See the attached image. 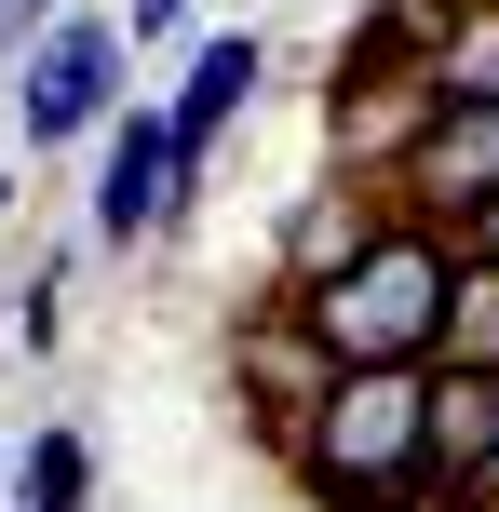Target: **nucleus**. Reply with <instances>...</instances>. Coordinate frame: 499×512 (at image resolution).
Returning a JSON list of instances; mask_svg holds the SVG:
<instances>
[{
    "mask_svg": "<svg viewBox=\"0 0 499 512\" xmlns=\"http://www.w3.org/2000/svg\"><path fill=\"white\" fill-rule=\"evenodd\" d=\"M378 216H392L378 189H311V203H297V230H284V283H270V297H297V283H324V270H338L351 243L378 230Z\"/></svg>",
    "mask_w": 499,
    "mask_h": 512,
    "instance_id": "10",
    "label": "nucleus"
},
{
    "mask_svg": "<svg viewBox=\"0 0 499 512\" xmlns=\"http://www.w3.org/2000/svg\"><path fill=\"white\" fill-rule=\"evenodd\" d=\"M81 499H95V445H81V432H27L14 512H81Z\"/></svg>",
    "mask_w": 499,
    "mask_h": 512,
    "instance_id": "12",
    "label": "nucleus"
},
{
    "mask_svg": "<svg viewBox=\"0 0 499 512\" xmlns=\"http://www.w3.org/2000/svg\"><path fill=\"white\" fill-rule=\"evenodd\" d=\"M446 243H459V256H473V270H499V203H486V216H459V230H446Z\"/></svg>",
    "mask_w": 499,
    "mask_h": 512,
    "instance_id": "17",
    "label": "nucleus"
},
{
    "mask_svg": "<svg viewBox=\"0 0 499 512\" xmlns=\"http://www.w3.org/2000/svg\"><path fill=\"white\" fill-rule=\"evenodd\" d=\"M14 189H27V176H14V162H0V216H14Z\"/></svg>",
    "mask_w": 499,
    "mask_h": 512,
    "instance_id": "19",
    "label": "nucleus"
},
{
    "mask_svg": "<svg viewBox=\"0 0 499 512\" xmlns=\"http://www.w3.org/2000/svg\"><path fill=\"white\" fill-rule=\"evenodd\" d=\"M446 14H459V0H378V14L338 41V122H351V108H378V95H419Z\"/></svg>",
    "mask_w": 499,
    "mask_h": 512,
    "instance_id": "8",
    "label": "nucleus"
},
{
    "mask_svg": "<svg viewBox=\"0 0 499 512\" xmlns=\"http://www.w3.org/2000/svg\"><path fill=\"white\" fill-rule=\"evenodd\" d=\"M257 81H270V54H257V27H216V41H189V68H176V95H162V135H176V189H203V162H216V135L257 108Z\"/></svg>",
    "mask_w": 499,
    "mask_h": 512,
    "instance_id": "6",
    "label": "nucleus"
},
{
    "mask_svg": "<svg viewBox=\"0 0 499 512\" xmlns=\"http://www.w3.org/2000/svg\"><path fill=\"white\" fill-rule=\"evenodd\" d=\"M446 283H459V243L432 216H378L324 283H297V324L324 337V364H432Z\"/></svg>",
    "mask_w": 499,
    "mask_h": 512,
    "instance_id": "2",
    "label": "nucleus"
},
{
    "mask_svg": "<svg viewBox=\"0 0 499 512\" xmlns=\"http://www.w3.org/2000/svg\"><path fill=\"white\" fill-rule=\"evenodd\" d=\"M122 68H135V41L108 14H54L41 41L14 54V122H27V149H81V135L122 108Z\"/></svg>",
    "mask_w": 499,
    "mask_h": 512,
    "instance_id": "3",
    "label": "nucleus"
},
{
    "mask_svg": "<svg viewBox=\"0 0 499 512\" xmlns=\"http://www.w3.org/2000/svg\"><path fill=\"white\" fill-rule=\"evenodd\" d=\"M419 405H432V364H338L324 405L284 432L297 499H311V512H432Z\"/></svg>",
    "mask_w": 499,
    "mask_h": 512,
    "instance_id": "1",
    "label": "nucleus"
},
{
    "mask_svg": "<svg viewBox=\"0 0 499 512\" xmlns=\"http://www.w3.org/2000/svg\"><path fill=\"white\" fill-rule=\"evenodd\" d=\"M176 27H189V0H135V14H122V41H176Z\"/></svg>",
    "mask_w": 499,
    "mask_h": 512,
    "instance_id": "16",
    "label": "nucleus"
},
{
    "mask_svg": "<svg viewBox=\"0 0 499 512\" xmlns=\"http://www.w3.org/2000/svg\"><path fill=\"white\" fill-rule=\"evenodd\" d=\"M0 499H14V459H0Z\"/></svg>",
    "mask_w": 499,
    "mask_h": 512,
    "instance_id": "20",
    "label": "nucleus"
},
{
    "mask_svg": "<svg viewBox=\"0 0 499 512\" xmlns=\"http://www.w3.org/2000/svg\"><path fill=\"white\" fill-rule=\"evenodd\" d=\"M324 378H338V364H324V337L297 324V297L243 310V405H257V432H270V445H284L297 418L324 405Z\"/></svg>",
    "mask_w": 499,
    "mask_h": 512,
    "instance_id": "7",
    "label": "nucleus"
},
{
    "mask_svg": "<svg viewBox=\"0 0 499 512\" xmlns=\"http://www.w3.org/2000/svg\"><path fill=\"white\" fill-rule=\"evenodd\" d=\"M432 108H499V0H459L446 41H432Z\"/></svg>",
    "mask_w": 499,
    "mask_h": 512,
    "instance_id": "11",
    "label": "nucleus"
},
{
    "mask_svg": "<svg viewBox=\"0 0 499 512\" xmlns=\"http://www.w3.org/2000/svg\"><path fill=\"white\" fill-rule=\"evenodd\" d=\"M54 297H68V270H27V297H14V337H27V351H54Z\"/></svg>",
    "mask_w": 499,
    "mask_h": 512,
    "instance_id": "14",
    "label": "nucleus"
},
{
    "mask_svg": "<svg viewBox=\"0 0 499 512\" xmlns=\"http://www.w3.org/2000/svg\"><path fill=\"white\" fill-rule=\"evenodd\" d=\"M499 445V364H432V405H419V459H432V512L486 472Z\"/></svg>",
    "mask_w": 499,
    "mask_h": 512,
    "instance_id": "9",
    "label": "nucleus"
},
{
    "mask_svg": "<svg viewBox=\"0 0 499 512\" xmlns=\"http://www.w3.org/2000/svg\"><path fill=\"white\" fill-rule=\"evenodd\" d=\"M432 364H499V270H473V256H459V283H446V337H432Z\"/></svg>",
    "mask_w": 499,
    "mask_h": 512,
    "instance_id": "13",
    "label": "nucleus"
},
{
    "mask_svg": "<svg viewBox=\"0 0 499 512\" xmlns=\"http://www.w3.org/2000/svg\"><path fill=\"white\" fill-rule=\"evenodd\" d=\"M392 216H432V230H459V216L499 203V108H419V135L392 149V189H378Z\"/></svg>",
    "mask_w": 499,
    "mask_h": 512,
    "instance_id": "4",
    "label": "nucleus"
},
{
    "mask_svg": "<svg viewBox=\"0 0 499 512\" xmlns=\"http://www.w3.org/2000/svg\"><path fill=\"white\" fill-rule=\"evenodd\" d=\"M54 14H68V0H0V68H14V54H27V41H41V27H54Z\"/></svg>",
    "mask_w": 499,
    "mask_h": 512,
    "instance_id": "15",
    "label": "nucleus"
},
{
    "mask_svg": "<svg viewBox=\"0 0 499 512\" xmlns=\"http://www.w3.org/2000/svg\"><path fill=\"white\" fill-rule=\"evenodd\" d=\"M446 512H499V445H486V472H473V486H459Z\"/></svg>",
    "mask_w": 499,
    "mask_h": 512,
    "instance_id": "18",
    "label": "nucleus"
},
{
    "mask_svg": "<svg viewBox=\"0 0 499 512\" xmlns=\"http://www.w3.org/2000/svg\"><path fill=\"white\" fill-rule=\"evenodd\" d=\"M189 216V189H176V135H162V108H108L95 122V243H149V230H176Z\"/></svg>",
    "mask_w": 499,
    "mask_h": 512,
    "instance_id": "5",
    "label": "nucleus"
}]
</instances>
